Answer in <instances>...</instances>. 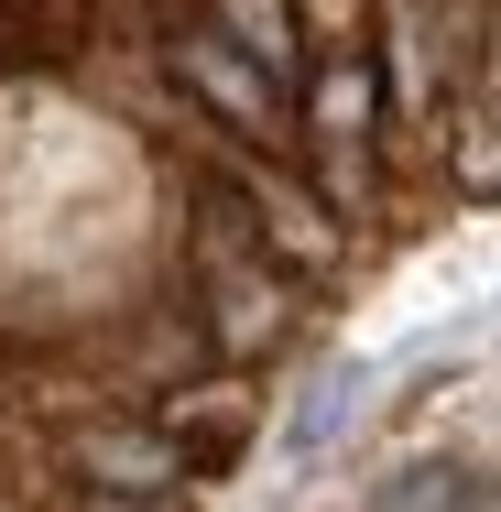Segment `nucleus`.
Instances as JSON below:
<instances>
[{"mask_svg":"<svg viewBox=\"0 0 501 512\" xmlns=\"http://www.w3.org/2000/svg\"><path fill=\"white\" fill-rule=\"evenodd\" d=\"M295 153L316 164L305 197L349 229L360 197H371V164H382V44L371 33L305 44V66H295Z\"/></svg>","mask_w":501,"mask_h":512,"instance_id":"f257e3e1","label":"nucleus"},{"mask_svg":"<svg viewBox=\"0 0 501 512\" xmlns=\"http://www.w3.org/2000/svg\"><path fill=\"white\" fill-rule=\"evenodd\" d=\"M349 393H360V371H327V382L305 393V414H295V458H316V447L338 436V414H349Z\"/></svg>","mask_w":501,"mask_h":512,"instance_id":"20e7f679","label":"nucleus"},{"mask_svg":"<svg viewBox=\"0 0 501 512\" xmlns=\"http://www.w3.org/2000/svg\"><path fill=\"white\" fill-rule=\"evenodd\" d=\"M66 458L88 469V491H120V502H175L186 491V447L164 425H120V414L66 425Z\"/></svg>","mask_w":501,"mask_h":512,"instance_id":"f03ea898","label":"nucleus"},{"mask_svg":"<svg viewBox=\"0 0 501 512\" xmlns=\"http://www.w3.org/2000/svg\"><path fill=\"white\" fill-rule=\"evenodd\" d=\"M207 33L295 99V66H305V11H295V0H207Z\"/></svg>","mask_w":501,"mask_h":512,"instance_id":"7ed1b4c3","label":"nucleus"},{"mask_svg":"<svg viewBox=\"0 0 501 512\" xmlns=\"http://www.w3.org/2000/svg\"><path fill=\"white\" fill-rule=\"evenodd\" d=\"M88 512H186V491H175V502H120V491H88Z\"/></svg>","mask_w":501,"mask_h":512,"instance_id":"423d86ee","label":"nucleus"},{"mask_svg":"<svg viewBox=\"0 0 501 512\" xmlns=\"http://www.w3.org/2000/svg\"><path fill=\"white\" fill-rule=\"evenodd\" d=\"M458 502H469V480H447L436 458H425V469H403L393 491H382V512H458Z\"/></svg>","mask_w":501,"mask_h":512,"instance_id":"39448f33","label":"nucleus"}]
</instances>
